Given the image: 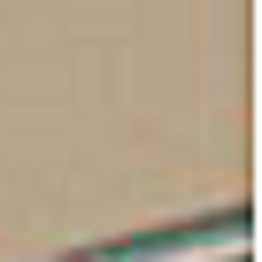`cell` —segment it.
Segmentation results:
<instances>
[{
    "label": "cell",
    "instance_id": "cell-1",
    "mask_svg": "<svg viewBox=\"0 0 262 262\" xmlns=\"http://www.w3.org/2000/svg\"><path fill=\"white\" fill-rule=\"evenodd\" d=\"M247 247V208H216V216H185L162 231H131V239H100V247H70L54 262H170V254H201V247Z\"/></svg>",
    "mask_w": 262,
    "mask_h": 262
},
{
    "label": "cell",
    "instance_id": "cell-2",
    "mask_svg": "<svg viewBox=\"0 0 262 262\" xmlns=\"http://www.w3.org/2000/svg\"><path fill=\"white\" fill-rule=\"evenodd\" d=\"M224 262H247V247H239V254H224Z\"/></svg>",
    "mask_w": 262,
    "mask_h": 262
}]
</instances>
